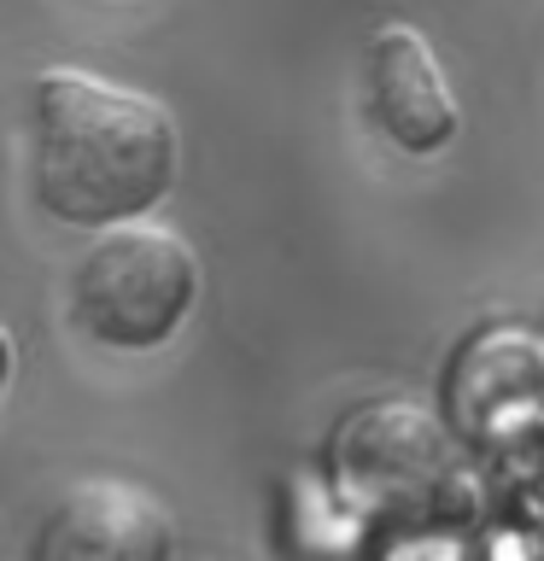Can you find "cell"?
<instances>
[{
	"label": "cell",
	"instance_id": "1",
	"mask_svg": "<svg viewBox=\"0 0 544 561\" xmlns=\"http://www.w3.org/2000/svg\"><path fill=\"white\" fill-rule=\"evenodd\" d=\"M35 199L77 228H117L152 210L175 182V123L158 100L94 70L35 77Z\"/></svg>",
	"mask_w": 544,
	"mask_h": 561
},
{
	"label": "cell",
	"instance_id": "2",
	"mask_svg": "<svg viewBox=\"0 0 544 561\" xmlns=\"http://www.w3.org/2000/svg\"><path fill=\"white\" fill-rule=\"evenodd\" d=\"M200 298V257L175 228L117 222L77 257L70 310L100 345L152 351L188 322Z\"/></svg>",
	"mask_w": 544,
	"mask_h": 561
},
{
	"label": "cell",
	"instance_id": "3",
	"mask_svg": "<svg viewBox=\"0 0 544 561\" xmlns=\"http://www.w3.org/2000/svg\"><path fill=\"white\" fill-rule=\"evenodd\" d=\"M170 508L135 480H77L59 491L30 561H170Z\"/></svg>",
	"mask_w": 544,
	"mask_h": 561
},
{
	"label": "cell",
	"instance_id": "4",
	"mask_svg": "<svg viewBox=\"0 0 544 561\" xmlns=\"http://www.w3.org/2000/svg\"><path fill=\"white\" fill-rule=\"evenodd\" d=\"M369 112L386 129V140L416 158H428L456 140V112L451 82L439 70L428 35L416 24H381L369 42Z\"/></svg>",
	"mask_w": 544,
	"mask_h": 561
},
{
	"label": "cell",
	"instance_id": "5",
	"mask_svg": "<svg viewBox=\"0 0 544 561\" xmlns=\"http://www.w3.org/2000/svg\"><path fill=\"white\" fill-rule=\"evenodd\" d=\"M544 403V345L526 333H486L463 351L451 375V415L474 438H491L503 427H521Z\"/></svg>",
	"mask_w": 544,
	"mask_h": 561
},
{
	"label": "cell",
	"instance_id": "6",
	"mask_svg": "<svg viewBox=\"0 0 544 561\" xmlns=\"http://www.w3.org/2000/svg\"><path fill=\"white\" fill-rule=\"evenodd\" d=\"M7 375H12V340H7V328H0V392H7Z\"/></svg>",
	"mask_w": 544,
	"mask_h": 561
}]
</instances>
